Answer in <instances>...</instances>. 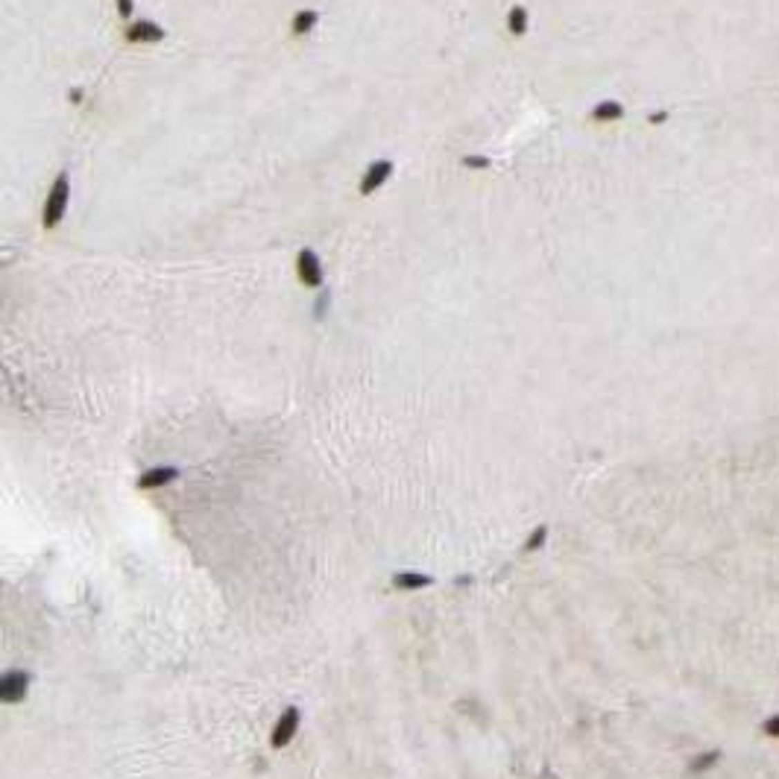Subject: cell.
Wrapping results in <instances>:
<instances>
[{"label":"cell","mask_w":779,"mask_h":779,"mask_svg":"<svg viewBox=\"0 0 779 779\" xmlns=\"http://www.w3.org/2000/svg\"><path fill=\"white\" fill-rule=\"evenodd\" d=\"M71 205V176L68 170H62L50 185V194L44 196V208H41V226L44 229H56L68 214Z\"/></svg>","instance_id":"cell-1"},{"label":"cell","mask_w":779,"mask_h":779,"mask_svg":"<svg viewBox=\"0 0 779 779\" xmlns=\"http://www.w3.org/2000/svg\"><path fill=\"white\" fill-rule=\"evenodd\" d=\"M296 276H299V281L305 284V288H323L326 270H323V261H319V255L311 250V246H305V250L296 252Z\"/></svg>","instance_id":"cell-2"},{"label":"cell","mask_w":779,"mask_h":779,"mask_svg":"<svg viewBox=\"0 0 779 779\" xmlns=\"http://www.w3.org/2000/svg\"><path fill=\"white\" fill-rule=\"evenodd\" d=\"M393 173H395V165L390 162V158H375V162L366 165L364 176H361V185H357V188H361L364 196H369V194H375V191L384 188Z\"/></svg>","instance_id":"cell-3"},{"label":"cell","mask_w":779,"mask_h":779,"mask_svg":"<svg viewBox=\"0 0 779 779\" xmlns=\"http://www.w3.org/2000/svg\"><path fill=\"white\" fill-rule=\"evenodd\" d=\"M165 35H167V30L158 27V24L150 21V18L129 21L126 30H123V39H126L129 44H158V41H165Z\"/></svg>","instance_id":"cell-4"},{"label":"cell","mask_w":779,"mask_h":779,"mask_svg":"<svg viewBox=\"0 0 779 779\" xmlns=\"http://www.w3.org/2000/svg\"><path fill=\"white\" fill-rule=\"evenodd\" d=\"M30 686V674L27 671H6L0 677V700L3 703H18L27 695Z\"/></svg>","instance_id":"cell-5"},{"label":"cell","mask_w":779,"mask_h":779,"mask_svg":"<svg viewBox=\"0 0 779 779\" xmlns=\"http://www.w3.org/2000/svg\"><path fill=\"white\" fill-rule=\"evenodd\" d=\"M296 729H299V709L290 706V709L279 718V724H276V729H273V747L290 744L293 735H296Z\"/></svg>","instance_id":"cell-6"},{"label":"cell","mask_w":779,"mask_h":779,"mask_svg":"<svg viewBox=\"0 0 779 779\" xmlns=\"http://www.w3.org/2000/svg\"><path fill=\"white\" fill-rule=\"evenodd\" d=\"M176 475H179L176 466H156V469H150V472H144V475L138 478V487H141V489L165 487V484H170V480L176 478Z\"/></svg>","instance_id":"cell-7"},{"label":"cell","mask_w":779,"mask_h":779,"mask_svg":"<svg viewBox=\"0 0 779 779\" xmlns=\"http://www.w3.org/2000/svg\"><path fill=\"white\" fill-rule=\"evenodd\" d=\"M319 9H299V12H293V18H290V30H293V35L296 39H302V35H308L311 30H317V24H319Z\"/></svg>","instance_id":"cell-8"},{"label":"cell","mask_w":779,"mask_h":779,"mask_svg":"<svg viewBox=\"0 0 779 779\" xmlns=\"http://www.w3.org/2000/svg\"><path fill=\"white\" fill-rule=\"evenodd\" d=\"M530 30V12H527V6H522V3H516L510 12H507V32L510 35H525Z\"/></svg>","instance_id":"cell-9"},{"label":"cell","mask_w":779,"mask_h":779,"mask_svg":"<svg viewBox=\"0 0 779 779\" xmlns=\"http://www.w3.org/2000/svg\"><path fill=\"white\" fill-rule=\"evenodd\" d=\"M592 118L595 120H618V118H624V106L618 103V100H601V103H595L592 106Z\"/></svg>","instance_id":"cell-10"},{"label":"cell","mask_w":779,"mask_h":779,"mask_svg":"<svg viewBox=\"0 0 779 779\" xmlns=\"http://www.w3.org/2000/svg\"><path fill=\"white\" fill-rule=\"evenodd\" d=\"M721 762V750H709V753H697L695 759L688 762V773H703V771H709L712 764H718Z\"/></svg>","instance_id":"cell-11"},{"label":"cell","mask_w":779,"mask_h":779,"mask_svg":"<svg viewBox=\"0 0 779 779\" xmlns=\"http://www.w3.org/2000/svg\"><path fill=\"white\" fill-rule=\"evenodd\" d=\"M393 583L399 586V589H422V586H431L434 583V580H431L428 574H395L393 577Z\"/></svg>","instance_id":"cell-12"},{"label":"cell","mask_w":779,"mask_h":779,"mask_svg":"<svg viewBox=\"0 0 779 779\" xmlns=\"http://www.w3.org/2000/svg\"><path fill=\"white\" fill-rule=\"evenodd\" d=\"M460 162H463L466 170H489L492 167V158L484 156V153H466Z\"/></svg>","instance_id":"cell-13"},{"label":"cell","mask_w":779,"mask_h":779,"mask_svg":"<svg viewBox=\"0 0 779 779\" xmlns=\"http://www.w3.org/2000/svg\"><path fill=\"white\" fill-rule=\"evenodd\" d=\"M545 536H548V527L545 525H539L534 534L527 536V542H525V551H536V548H542V542H545Z\"/></svg>","instance_id":"cell-14"},{"label":"cell","mask_w":779,"mask_h":779,"mask_svg":"<svg viewBox=\"0 0 779 779\" xmlns=\"http://www.w3.org/2000/svg\"><path fill=\"white\" fill-rule=\"evenodd\" d=\"M115 9H118V15L126 24L135 21V0H115Z\"/></svg>","instance_id":"cell-15"},{"label":"cell","mask_w":779,"mask_h":779,"mask_svg":"<svg viewBox=\"0 0 779 779\" xmlns=\"http://www.w3.org/2000/svg\"><path fill=\"white\" fill-rule=\"evenodd\" d=\"M328 305H331V293H319L317 296V305H314V319H323L328 314Z\"/></svg>","instance_id":"cell-16"},{"label":"cell","mask_w":779,"mask_h":779,"mask_svg":"<svg viewBox=\"0 0 779 779\" xmlns=\"http://www.w3.org/2000/svg\"><path fill=\"white\" fill-rule=\"evenodd\" d=\"M762 733L771 738H779V715H771V718L762 721Z\"/></svg>","instance_id":"cell-17"},{"label":"cell","mask_w":779,"mask_h":779,"mask_svg":"<svg viewBox=\"0 0 779 779\" xmlns=\"http://www.w3.org/2000/svg\"><path fill=\"white\" fill-rule=\"evenodd\" d=\"M68 100H71L73 106H79V103L85 100V94H82V88H71V91H68Z\"/></svg>","instance_id":"cell-18"}]
</instances>
